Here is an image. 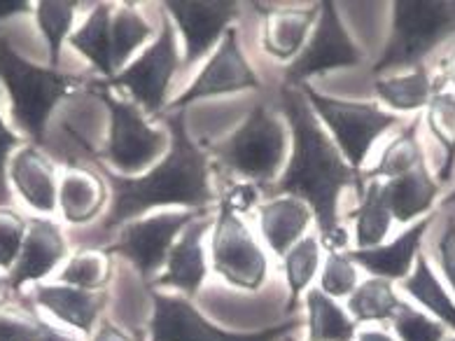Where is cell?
<instances>
[{
  "mask_svg": "<svg viewBox=\"0 0 455 341\" xmlns=\"http://www.w3.org/2000/svg\"><path fill=\"white\" fill-rule=\"evenodd\" d=\"M211 227V217L201 213L188 224L185 234L173 243L166 260V272L156 276V288H175L185 295H196L206 279V255H204V234Z\"/></svg>",
  "mask_w": 455,
  "mask_h": 341,
  "instance_id": "16",
  "label": "cell"
},
{
  "mask_svg": "<svg viewBox=\"0 0 455 341\" xmlns=\"http://www.w3.org/2000/svg\"><path fill=\"white\" fill-rule=\"evenodd\" d=\"M283 110L292 129L294 150L292 162L278 180L275 192L301 199L313 215L318 217L324 246L330 253H341L348 243V236L337 223L339 194L350 183L362 187V175L348 166V162H343L337 143H331L330 136L320 129L313 108L308 106V101H304V93L283 89Z\"/></svg>",
  "mask_w": 455,
  "mask_h": 341,
  "instance_id": "1",
  "label": "cell"
},
{
  "mask_svg": "<svg viewBox=\"0 0 455 341\" xmlns=\"http://www.w3.org/2000/svg\"><path fill=\"white\" fill-rule=\"evenodd\" d=\"M427 126L443 150L439 180L446 183L455 168V92H436L427 103Z\"/></svg>",
  "mask_w": 455,
  "mask_h": 341,
  "instance_id": "30",
  "label": "cell"
},
{
  "mask_svg": "<svg viewBox=\"0 0 455 341\" xmlns=\"http://www.w3.org/2000/svg\"><path fill=\"white\" fill-rule=\"evenodd\" d=\"M44 325L31 311L0 304V341H36Z\"/></svg>",
  "mask_w": 455,
  "mask_h": 341,
  "instance_id": "38",
  "label": "cell"
},
{
  "mask_svg": "<svg viewBox=\"0 0 455 341\" xmlns=\"http://www.w3.org/2000/svg\"><path fill=\"white\" fill-rule=\"evenodd\" d=\"M320 257H323L320 255V241L315 236H306L283 255L285 276L287 283H290V304H287V309H292L297 304V299L301 297V292L308 288V283H311L320 267Z\"/></svg>",
  "mask_w": 455,
  "mask_h": 341,
  "instance_id": "33",
  "label": "cell"
},
{
  "mask_svg": "<svg viewBox=\"0 0 455 341\" xmlns=\"http://www.w3.org/2000/svg\"><path fill=\"white\" fill-rule=\"evenodd\" d=\"M28 10H31V3H26V0H0V21L17 17V14H26Z\"/></svg>",
  "mask_w": 455,
  "mask_h": 341,
  "instance_id": "43",
  "label": "cell"
},
{
  "mask_svg": "<svg viewBox=\"0 0 455 341\" xmlns=\"http://www.w3.org/2000/svg\"><path fill=\"white\" fill-rule=\"evenodd\" d=\"M7 175L24 201L38 213H54L59 206L57 168L36 145L17 150L10 159Z\"/></svg>",
  "mask_w": 455,
  "mask_h": 341,
  "instance_id": "17",
  "label": "cell"
},
{
  "mask_svg": "<svg viewBox=\"0 0 455 341\" xmlns=\"http://www.w3.org/2000/svg\"><path fill=\"white\" fill-rule=\"evenodd\" d=\"M152 26L138 12L136 7L122 5L113 14V63L115 70H119L126 63V59L136 52V47L150 37Z\"/></svg>",
  "mask_w": 455,
  "mask_h": 341,
  "instance_id": "34",
  "label": "cell"
},
{
  "mask_svg": "<svg viewBox=\"0 0 455 341\" xmlns=\"http://www.w3.org/2000/svg\"><path fill=\"white\" fill-rule=\"evenodd\" d=\"M404 290L416 299L418 304H423L430 311L432 316L442 321V325L455 329V304L449 297V292L443 290V286L436 280L435 272H432L430 262L423 253H418L416 264H413L411 273L402 280Z\"/></svg>",
  "mask_w": 455,
  "mask_h": 341,
  "instance_id": "27",
  "label": "cell"
},
{
  "mask_svg": "<svg viewBox=\"0 0 455 341\" xmlns=\"http://www.w3.org/2000/svg\"><path fill=\"white\" fill-rule=\"evenodd\" d=\"M387 208L397 223H411L416 217L425 215L435 206L439 194V185L427 171V164L413 168L409 174L383 183Z\"/></svg>",
  "mask_w": 455,
  "mask_h": 341,
  "instance_id": "20",
  "label": "cell"
},
{
  "mask_svg": "<svg viewBox=\"0 0 455 341\" xmlns=\"http://www.w3.org/2000/svg\"><path fill=\"white\" fill-rule=\"evenodd\" d=\"M357 341H395L393 337L383 332V329H367V332H360Z\"/></svg>",
  "mask_w": 455,
  "mask_h": 341,
  "instance_id": "45",
  "label": "cell"
},
{
  "mask_svg": "<svg viewBox=\"0 0 455 341\" xmlns=\"http://www.w3.org/2000/svg\"><path fill=\"white\" fill-rule=\"evenodd\" d=\"M425 155L423 148H420V141H418V122L406 126L393 143L387 145L383 157H380L379 166L369 171V178H386L393 180L399 175L409 174L413 168L423 166Z\"/></svg>",
  "mask_w": 455,
  "mask_h": 341,
  "instance_id": "31",
  "label": "cell"
},
{
  "mask_svg": "<svg viewBox=\"0 0 455 341\" xmlns=\"http://www.w3.org/2000/svg\"><path fill=\"white\" fill-rule=\"evenodd\" d=\"M436 253H439L442 272L446 273L449 283L455 288V215L446 220V227H443L439 243H436Z\"/></svg>",
  "mask_w": 455,
  "mask_h": 341,
  "instance_id": "41",
  "label": "cell"
},
{
  "mask_svg": "<svg viewBox=\"0 0 455 341\" xmlns=\"http://www.w3.org/2000/svg\"><path fill=\"white\" fill-rule=\"evenodd\" d=\"M169 155L150 174L126 178L103 168V178L113 190V204L103 220V230L122 227L156 206L180 204L189 208H204L212 201V190L208 183V157L188 136L185 112H175L169 119Z\"/></svg>",
  "mask_w": 455,
  "mask_h": 341,
  "instance_id": "2",
  "label": "cell"
},
{
  "mask_svg": "<svg viewBox=\"0 0 455 341\" xmlns=\"http://www.w3.org/2000/svg\"><path fill=\"white\" fill-rule=\"evenodd\" d=\"M77 3L70 0H43L36 5V19L43 36L50 43V69L57 70L61 61V45L68 37L73 28V19H76Z\"/></svg>",
  "mask_w": 455,
  "mask_h": 341,
  "instance_id": "32",
  "label": "cell"
},
{
  "mask_svg": "<svg viewBox=\"0 0 455 341\" xmlns=\"http://www.w3.org/2000/svg\"><path fill=\"white\" fill-rule=\"evenodd\" d=\"M0 80L10 96L14 125L36 145L44 143V126L54 106L77 85L59 70L38 69L21 59L5 37H0Z\"/></svg>",
  "mask_w": 455,
  "mask_h": 341,
  "instance_id": "3",
  "label": "cell"
},
{
  "mask_svg": "<svg viewBox=\"0 0 455 341\" xmlns=\"http://www.w3.org/2000/svg\"><path fill=\"white\" fill-rule=\"evenodd\" d=\"M257 87H259L257 75L252 73V69H250L248 61L243 59V52L238 50L236 31L229 28V31L225 33V37H222L218 52H215L211 61H208L206 69L201 70V75L189 85V89H185V92L171 103V108L180 112L182 108L189 106L192 101Z\"/></svg>",
  "mask_w": 455,
  "mask_h": 341,
  "instance_id": "13",
  "label": "cell"
},
{
  "mask_svg": "<svg viewBox=\"0 0 455 341\" xmlns=\"http://www.w3.org/2000/svg\"><path fill=\"white\" fill-rule=\"evenodd\" d=\"M70 45L82 56H87L100 75L113 80V7L108 3L94 7V12L89 14L87 21L70 36Z\"/></svg>",
  "mask_w": 455,
  "mask_h": 341,
  "instance_id": "23",
  "label": "cell"
},
{
  "mask_svg": "<svg viewBox=\"0 0 455 341\" xmlns=\"http://www.w3.org/2000/svg\"><path fill=\"white\" fill-rule=\"evenodd\" d=\"M36 341H73V339L66 335H61V332H57V329L50 328V325H44V329L40 332V337Z\"/></svg>",
  "mask_w": 455,
  "mask_h": 341,
  "instance_id": "46",
  "label": "cell"
},
{
  "mask_svg": "<svg viewBox=\"0 0 455 341\" xmlns=\"http://www.w3.org/2000/svg\"><path fill=\"white\" fill-rule=\"evenodd\" d=\"M360 63V47L350 40L348 31L343 28L334 3H320L315 31L304 50L297 54V59H292L285 69V80L290 85H306L311 75L353 69Z\"/></svg>",
  "mask_w": 455,
  "mask_h": 341,
  "instance_id": "9",
  "label": "cell"
},
{
  "mask_svg": "<svg viewBox=\"0 0 455 341\" xmlns=\"http://www.w3.org/2000/svg\"><path fill=\"white\" fill-rule=\"evenodd\" d=\"M436 85L442 82H432L430 70L425 66L409 70V73L393 75V77H379L376 80V93L386 101L387 106L399 112L420 110L430 103V99L439 92Z\"/></svg>",
  "mask_w": 455,
  "mask_h": 341,
  "instance_id": "25",
  "label": "cell"
},
{
  "mask_svg": "<svg viewBox=\"0 0 455 341\" xmlns=\"http://www.w3.org/2000/svg\"><path fill=\"white\" fill-rule=\"evenodd\" d=\"M451 36H455V3L399 0L393 5V33L374 73L418 69Z\"/></svg>",
  "mask_w": 455,
  "mask_h": 341,
  "instance_id": "4",
  "label": "cell"
},
{
  "mask_svg": "<svg viewBox=\"0 0 455 341\" xmlns=\"http://www.w3.org/2000/svg\"><path fill=\"white\" fill-rule=\"evenodd\" d=\"M92 341H132V339H129L122 329L115 328L113 323H103Z\"/></svg>",
  "mask_w": 455,
  "mask_h": 341,
  "instance_id": "44",
  "label": "cell"
},
{
  "mask_svg": "<svg viewBox=\"0 0 455 341\" xmlns=\"http://www.w3.org/2000/svg\"><path fill=\"white\" fill-rule=\"evenodd\" d=\"M171 17L180 26L185 37V59L182 69H189L199 61L201 56L218 43V37L227 33V26L238 17V5L229 0H212V3H199V0H173L166 3Z\"/></svg>",
  "mask_w": 455,
  "mask_h": 341,
  "instance_id": "14",
  "label": "cell"
},
{
  "mask_svg": "<svg viewBox=\"0 0 455 341\" xmlns=\"http://www.w3.org/2000/svg\"><path fill=\"white\" fill-rule=\"evenodd\" d=\"M311 211L301 199H274L259 208V230L274 253L283 255L301 241V234L308 227Z\"/></svg>",
  "mask_w": 455,
  "mask_h": 341,
  "instance_id": "22",
  "label": "cell"
},
{
  "mask_svg": "<svg viewBox=\"0 0 455 341\" xmlns=\"http://www.w3.org/2000/svg\"><path fill=\"white\" fill-rule=\"evenodd\" d=\"M194 213H164V215L148 217L129 223L122 230L117 241L110 246V253L122 255L129 260L145 280H150L173 248L175 236L194 220Z\"/></svg>",
  "mask_w": 455,
  "mask_h": 341,
  "instance_id": "12",
  "label": "cell"
},
{
  "mask_svg": "<svg viewBox=\"0 0 455 341\" xmlns=\"http://www.w3.org/2000/svg\"><path fill=\"white\" fill-rule=\"evenodd\" d=\"M399 306H402V302L395 295L393 280L376 279V276L360 283L348 299V311L357 323L393 321Z\"/></svg>",
  "mask_w": 455,
  "mask_h": 341,
  "instance_id": "29",
  "label": "cell"
},
{
  "mask_svg": "<svg viewBox=\"0 0 455 341\" xmlns=\"http://www.w3.org/2000/svg\"><path fill=\"white\" fill-rule=\"evenodd\" d=\"M320 290L327 297H346L353 295L357 288V267L355 262L350 260V255L346 253H330L324 260L323 269V283Z\"/></svg>",
  "mask_w": 455,
  "mask_h": 341,
  "instance_id": "36",
  "label": "cell"
},
{
  "mask_svg": "<svg viewBox=\"0 0 455 341\" xmlns=\"http://www.w3.org/2000/svg\"><path fill=\"white\" fill-rule=\"evenodd\" d=\"M318 10V7H315ZM315 10H275L267 14L262 33V47L275 59H297L304 50L306 33L311 28Z\"/></svg>",
  "mask_w": 455,
  "mask_h": 341,
  "instance_id": "24",
  "label": "cell"
},
{
  "mask_svg": "<svg viewBox=\"0 0 455 341\" xmlns=\"http://www.w3.org/2000/svg\"><path fill=\"white\" fill-rule=\"evenodd\" d=\"M439 82H451V85L455 87V52L451 54L449 63H446V73H443V77Z\"/></svg>",
  "mask_w": 455,
  "mask_h": 341,
  "instance_id": "47",
  "label": "cell"
},
{
  "mask_svg": "<svg viewBox=\"0 0 455 341\" xmlns=\"http://www.w3.org/2000/svg\"><path fill=\"white\" fill-rule=\"evenodd\" d=\"M106 187L96 174L82 166L68 164L59 185V206L70 224L92 223L103 208Z\"/></svg>",
  "mask_w": 455,
  "mask_h": 341,
  "instance_id": "21",
  "label": "cell"
},
{
  "mask_svg": "<svg viewBox=\"0 0 455 341\" xmlns=\"http://www.w3.org/2000/svg\"><path fill=\"white\" fill-rule=\"evenodd\" d=\"M299 87L304 99L308 101V106L318 112L327 129L331 131L343 159L355 171L364 164L376 138L393 125H399V119L395 115L383 112L374 103L330 99V96L313 92L308 85H299Z\"/></svg>",
  "mask_w": 455,
  "mask_h": 341,
  "instance_id": "6",
  "label": "cell"
},
{
  "mask_svg": "<svg viewBox=\"0 0 455 341\" xmlns=\"http://www.w3.org/2000/svg\"><path fill=\"white\" fill-rule=\"evenodd\" d=\"M96 93L106 101L110 110V141H108V162L117 166L122 174L143 171L164 150V134L148 126L140 110L122 99L108 93L106 85H96Z\"/></svg>",
  "mask_w": 455,
  "mask_h": 341,
  "instance_id": "10",
  "label": "cell"
},
{
  "mask_svg": "<svg viewBox=\"0 0 455 341\" xmlns=\"http://www.w3.org/2000/svg\"><path fill=\"white\" fill-rule=\"evenodd\" d=\"M175 70H178V50H175L173 26H171L169 17L164 14L159 37L129 69L115 75L106 87L129 89L143 103L145 110L156 115L164 108Z\"/></svg>",
  "mask_w": 455,
  "mask_h": 341,
  "instance_id": "11",
  "label": "cell"
},
{
  "mask_svg": "<svg viewBox=\"0 0 455 341\" xmlns=\"http://www.w3.org/2000/svg\"><path fill=\"white\" fill-rule=\"evenodd\" d=\"M451 341H455V339H451Z\"/></svg>",
  "mask_w": 455,
  "mask_h": 341,
  "instance_id": "50",
  "label": "cell"
},
{
  "mask_svg": "<svg viewBox=\"0 0 455 341\" xmlns=\"http://www.w3.org/2000/svg\"><path fill=\"white\" fill-rule=\"evenodd\" d=\"M26 230H28V220H24L14 211L0 208V267L3 269L12 272V267L20 260Z\"/></svg>",
  "mask_w": 455,
  "mask_h": 341,
  "instance_id": "39",
  "label": "cell"
},
{
  "mask_svg": "<svg viewBox=\"0 0 455 341\" xmlns=\"http://www.w3.org/2000/svg\"><path fill=\"white\" fill-rule=\"evenodd\" d=\"M306 309H308V341L355 339V321H350L348 313L323 290H308Z\"/></svg>",
  "mask_w": 455,
  "mask_h": 341,
  "instance_id": "28",
  "label": "cell"
},
{
  "mask_svg": "<svg viewBox=\"0 0 455 341\" xmlns=\"http://www.w3.org/2000/svg\"><path fill=\"white\" fill-rule=\"evenodd\" d=\"M212 267L227 283L248 292L259 290L268 272L264 250L225 201L212 227Z\"/></svg>",
  "mask_w": 455,
  "mask_h": 341,
  "instance_id": "7",
  "label": "cell"
},
{
  "mask_svg": "<svg viewBox=\"0 0 455 341\" xmlns=\"http://www.w3.org/2000/svg\"><path fill=\"white\" fill-rule=\"evenodd\" d=\"M393 328L402 341H443V325L413 306H399L393 318Z\"/></svg>",
  "mask_w": 455,
  "mask_h": 341,
  "instance_id": "37",
  "label": "cell"
},
{
  "mask_svg": "<svg viewBox=\"0 0 455 341\" xmlns=\"http://www.w3.org/2000/svg\"><path fill=\"white\" fill-rule=\"evenodd\" d=\"M66 255L68 250H66L61 227L47 217H33L28 220L20 260L10 272L7 286L14 292H20L26 283L50 276L66 260Z\"/></svg>",
  "mask_w": 455,
  "mask_h": 341,
  "instance_id": "15",
  "label": "cell"
},
{
  "mask_svg": "<svg viewBox=\"0 0 455 341\" xmlns=\"http://www.w3.org/2000/svg\"><path fill=\"white\" fill-rule=\"evenodd\" d=\"M353 223H355L357 250L376 248L383 243V239L390 231L393 213L387 208L380 180H369V185L362 192V204L353 213Z\"/></svg>",
  "mask_w": 455,
  "mask_h": 341,
  "instance_id": "26",
  "label": "cell"
},
{
  "mask_svg": "<svg viewBox=\"0 0 455 341\" xmlns=\"http://www.w3.org/2000/svg\"><path fill=\"white\" fill-rule=\"evenodd\" d=\"M430 223L432 217H423L420 223L409 227L395 241L369 250H353V253H348L350 260L367 269L369 273H374L376 279L404 280L411 273L413 264H416V257L420 253V241H423Z\"/></svg>",
  "mask_w": 455,
  "mask_h": 341,
  "instance_id": "18",
  "label": "cell"
},
{
  "mask_svg": "<svg viewBox=\"0 0 455 341\" xmlns=\"http://www.w3.org/2000/svg\"><path fill=\"white\" fill-rule=\"evenodd\" d=\"M3 286H5V279H3V276H0V290H3Z\"/></svg>",
  "mask_w": 455,
  "mask_h": 341,
  "instance_id": "49",
  "label": "cell"
},
{
  "mask_svg": "<svg viewBox=\"0 0 455 341\" xmlns=\"http://www.w3.org/2000/svg\"><path fill=\"white\" fill-rule=\"evenodd\" d=\"M255 199H257L255 187L245 183V185H236L229 194H227L225 204L229 206L234 213H245L255 206Z\"/></svg>",
  "mask_w": 455,
  "mask_h": 341,
  "instance_id": "42",
  "label": "cell"
},
{
  "mask_svg": "<svg viewBox=\"0 0 455 341\" xmlns=\"http://www.w3.org/2000/svg\"><path fill=\"white\" fill-rule=\"evenodd\" d=\"M442 206H455V190H453V192L449 194V197L443 199V201H442Z\"/></svg>",
  "mask_w": 455,
  "mask_h": 341,
  "instance_id": "48",
  "label": "cell"
},
{
  "mask_svg": "<svg viewBox=\"0 0 455 341\" xmlns=\"http://www.w3.org/2000/svg\"><path fill=\"white\" fill-rule=\"evenodd\" d=\"M21 145V138L14 134L0 118V204L10 201V187H7V166H10V152Z\"/></svg>",
  "mask_w": 455,
  "mask_h": 341,
  "instance_id": "40",
  "label": "cell"
},
{
  "mask_svg": "<svg viewBox=\"0 0 455 341\" xmlns=\"http://www.w3.org/2000/svg\"><path fill=\"white\" fill-rule=\"evenodd\" d=\"M59 279L63 286L80 290H103L110 280V257L103 250H82L70 257Z\"/></svg>",
  "mask_w": 455,
  "mask_h": 341,
  "instance_id": "35",
  "label": "cell"
},
{
  "mask_svg": "<svg viewBox=\"0 0 455 341\" xmlns=\"http://www.w3.org/2000/svg\"><path fill=\"white\" fill-rule=\"evenodd\" d=\"M33 297L40 306L52 311L59 321L87 335L94 329L108 299L103 290H80V288L63 286V283L61 286H38Z\"/></svg>",
  "mask_w": 455,
  "mask_h": 341,
  "instance_id": "19",
  "label": "cell"
},
{
  "mask_svg": "<svg viewBox=\"0 0 455 341\" xmlns=\"http://www.w3.org/2000/svg\"><path fill=\"white\" fill-rule=\"evenodd\" d=\"M152 302H155V313L150 323V341H275L278 337L290 335L294 328H299V321H287L262 332L236 335L208 323L188 299L152 292Z\"/></svg>",
  "mask_w": 455,
  "mask_h": 341,
  "instance_id": "8",
  "label": "cell"
},
{
  "mask_svg": "<svg viewBox=\"0 0 455 341\" xmlns=\"http://www.w3.org/2000/svg\"><path fill=\"white\" fill-rule=\"evenodd\" d=\"M285 126L281 119L259 106L241 129L212 148V155L234 174L255 183H268L275 178L285 159Z\"/></svg>",
  "mask_w": 455,
  "mask_h": 341,
  "instance_id": "5",
  "label": "cell"
}]
</instances>
